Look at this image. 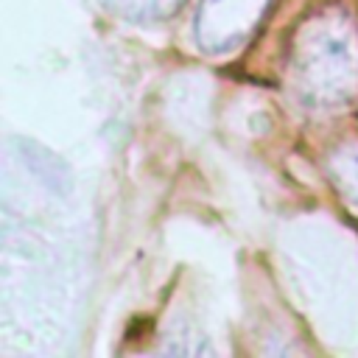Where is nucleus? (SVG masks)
Here are the masks:
<instances>
[{
  "mask_svg": "<svg viewBox=\"0 0 358 358\" xmlns=\"http://www.w3.org/2000/svg\"><path fill=\"white\" fill-rule=\"evenodd\" d=\"M291 87L302 106L336 112L358 95V28L341 8L313 14L291 50Z\"/></svg>",
  "mask_w": 358,
  "mask_h": 358,
  "instance_id": "f257e3e1",
  "label": "nucleus"
},
{
  "mask_svg": "<svg viewBox=\"0 0 358 358\" xmlns=\"http://www.w3.org/2000/svg\"><path fill=\"white\" fill-rule=\"evenodd\" d=\"M266 6L268 0H201L193 28L199 48L213 56L232 50L252 34Z\"/></svg>",
  "mask_w": 358,
  "mask_h": 358,
  "instance_id": "f03ea898",
  "label": "nucleus"
},
{
  "mask_svg": "<svg viewBox=\"0 0 358 358\" xmlns=\"http://www.w3.org/2000/svg\"><path fill=\"white\" fill-rule=\"evenodd\" d=\"M330 179L344 199V204L358 213V143H347L333 151L330 157Z\"/></svg>",
  "mask_w": 358,
  "mask_h": 358,
  "instance_id": "7ed1b4c3",
  "label": "nucleus"
},
{
  "mask_svg": "<svg viewBox=\"0 0 358 358\" xmlns=\"http://www.w3.org/2000/svg\"><path fill=\"white\" fill-rule=\"evenodd\" d=\"M185 0H103L106 8L126 20H162L173 14Z\"/></svg>",
  "mask_w": 358,
  "mask_h": 358,
  "instance_id": "20e7f679",
  "label": "nucleus"
}]
</instances>
